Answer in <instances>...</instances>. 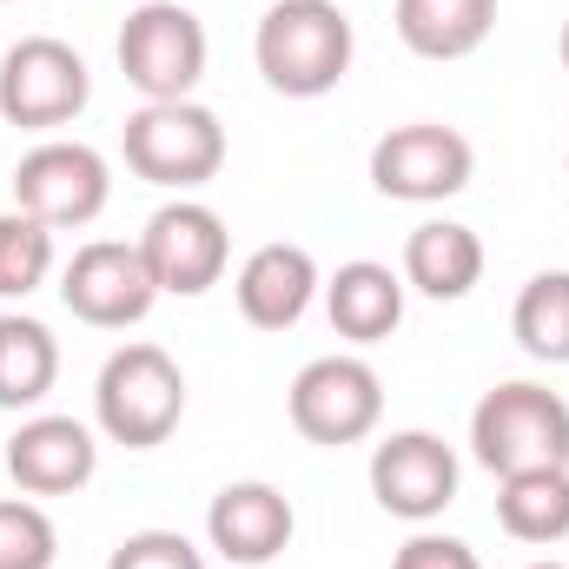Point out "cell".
Segmentation results:
<instances>
[{
  "instance_id": "cell-1",
  "label": "cell",
  "mask_w": 569,
  "mask_h": 569,
  "mask_svg": "<svg viewBox=\"0 0 569 569\" xmlns=\"http://www.w3.org/2000/svg\"><path fill=\"white\" fill-rule=\"evenodd\" d=\"M351 53H358V33L338 0H272L252 33V60L266 73V87L284 100L331 93L351 73Z\"/></svg>"
},
{
  "instance_id": "cell-2",
  "label": "cell",
  "mask_w": 569,
  "mask_h": 569,
  "mask_svg": "<svg viewBox=\"0 0 569 569\" xmlns=\"http://www.w3.org/2000/svg\"><path fill=\"white\" fill-rule=\"evenodd\" d=\"M470 450L490 477L569 470V405L550 385L510 378V385L483 391V405L470 411Z\"/></svg>"
},
{
  "instance_id": "cell-3",
  "label": "cell",
  "mask_w": 569,
  "mask_h": 569,
  "mask_svg": "<svg viewBox=\"0 0 569 569\" xmlns=\"http://www.w3.org/2000/svg\"><path fill=\"white\" fill-rule=\"evenodd\" d=\"M93 418H100V430L113 443H127V450H159L179 430V418H186V371L159 345H120L100 365Z\"/></svg>"
},
{
  "instance_id": "cell-4",
  "label": "cell",
  "mask_w": 569,
  "mask_h": 569,
  "mask_svg": "<svg viewBox=\"0 0 569 569\" xmlns=\"http://www.w3.org/2000/svg\"><path fill=\"white\" fill-rule=\"evenodd\" d=\"M120 146L146 186H166V192H192V186L219 179V166H226V127L199 100H146L127 120Z\"/></svg>"
},
{
  "instance_id": "cell-5",
  "label": "cell",
  "mask_w": 569,
  "mask_h": 569,
  "mask_svg": "<svg viewBox=\"0 0 569 569\" xmlns=\"http://www.w3.org/2000/svg\"><path fill=\"white\" fill-rule=\"evenodd\" d=\"M87 100H93V73L67 40L27 33V40L7 47V60H0V120L7 127L53 133V127L80 120Z\"/></svg>"
},
{
  "instance_id": "cell-6",
  "label": "cell",
  "mask_w": 569,
  "mask_h": 569,
  "mask_svg": "<svg viewBox=\"0 0 569 569\" xmlns=\"http://www.w3.org/2000/svg\"><path fill=\"white\" fill-rule=\"evenodd\" d=\"M284 411H291V430H298L305 443L345 450V443H365V437L378 430V418H385V385H378V371H371L365 358L331 351V358H311V365L291 378Z\"/></svg>"
},
{
  "instance_id": "cell-7",
  "label": "cell",
  "mask_w": 569,
  "mask_h": 569,
  "mask_svg": "<svg viewBox=\"0 0 569 569\" xmlns=\"http://www.w3.org/2000/svg\"><path fill=\"white\" fill-rule=\"evenodd\" d=\"M120 73L146 100H192L206 80V27L179 0H140L120 27Z\"/></svg>"
},
{
  "instance_id": "cell-8",
  "label": "cell",
  "mask_w": 569,
  "mask_h": 569,
  "mask_svg": "<svg viewBox=\"0 0 569 569\" xmlns=\"http://www.w3.org/2000/svg\"><path fill=\"white\" fill-rule=\"evenodd\" d=\"M477 172V152L457 127H437V120H411V127H391L385 140L371 146V186L385 199H405V206H443L470 186Z\"/></svg>"
},
{
  "instance_id": "cell-9",
  "label": "cell",
  "mask_w": 569,
  "mask_h": 569,
  "mask_svg": "<svg viewBox=\"0 0 569 569\" xmlns=\"http://www.w3.org/2000/svg\"><path fill=\"white\" fill-rule=\"evenodd\" d=\"M107 199H113V172H107V159L93 146L80 140H47L13 166V206L33 212L53 232L93 226L107 212Z\"/></svg>"
},
{
  "instance_id": "cell-10",
  "label": "cell",
  "mask_w": 569,
  "mask_h": 569,
  "mask_svg": "<svg viewBox=\"0 0 569 569\" xmlns=\"http://www.w3.org/2000/svg\"><path fill=\"white\" fill-rule=\"evenodd\" d=\"M60 298H67V311H73L80 325L127 331V325H140L146 311L159 305V279H152V266H146L140 239H133V246H127V239H93V246H80V252L67 259Z\"/></svg>"
},
{
  "instance_id": "cell-11",
  "label": "cell",
  "mask_w": 569,
  "mask_h": 569,
  "mask_svg": "<svg viewBox=\"0 0 569 569\" xmlns=\"http://www.w3.org/2000/svg\"><path fill=\"white\" fill-rule=\"evenodd\" d=\"M140 252L152 266L159 291L172 298H199L226 279V259H232V239H226V219L199 199H172L146 219L140 232Z\"/></svg>"
},
{
  "instance_id": "cell-12",
  "label": "cell",
  "mask_w": 569,
  "mask_h": 569,
  "mask_svg": "<svg viewBox=\"0 0 569 569\" xmlns=\"http://www.w3.org/2000/svg\"><path fill=\"white\" fill-rule=\"evenodd\" d=\"M457 450L430 430H398L371 450V497L378 510L405 517V523H430L457 503Z\"/></svg>"
},
{
  "instance_id": "cell-13",
  "label": "cell",
  "mask_w": 569,
  "mask_h": 569,
  "mask_svg": "<svg viewBox=\"0 0 569 569\" xmlns=\"http://www.w3.org/2000/svg\"><path fill=\"white\" fill-rule=\"evenodd\" d=\"M7 470L27 497H73L100 470V443L80 418H27L7 437Z\"/></svg>"
},
{
  "instance_id": "cell-14",
  "label": "cell",
  "mask_w": 569,
  "mask_h": 569,
  "mask_svg": "<svg viewBox=\"0 0 569 569\" xmlns=\"http://www.w3.org/2000/svg\"><path fill=\"white\" fill-rule=\"evenodd\" d=\"M291 530H298V517H291V503H284V490L272 483H226L219 497H212V510H206V537H212V550L226 557V563H272L284 543H291Z\"/></svg>"
},
{
  "instance_id": "cell-15",
  "label": "cell",
  "mask_w": 569,
  "mask_h": 569,
  "mask_svg": "<svg viewBox=\"0 0 569 569\" xmlns=\"http://www.w3.org/2000/svg\"><path fill=\"white\" fill-rule=\"evenodd\" d=\"M318 259L305 252V246H259L246 266H239V279H232V298H239V311H246V325H259V331H291L305 311H311V298H318Z\"/></svg>"
},
{
  "instance_id": "cell-16",
  "label": "cell",
  "mask_w": 569,
  "mask_h": 569,
  "mask_svg": "<svg viewBox=\"0 0 569 569\" xmlns=\"http://www.w3.org/2000/svg\"><path fill=\"white\" fill-rule=\"evenodd\" d=\"M325 318L351 345H378L405 325V279L378 259H351L325 279Z\"/></svg>"
},
{
  "instance_id": "cell-17",
  "label": "cell",
  "mask_w": 569,
  "mask_h": 569,
  "mask_svg": "<svg viewBox=\"0 0 569 569\" xmlns=\"http://www.w3.org/2000/svg\"><path fill=\"white\" fill-rule=\"evenodd\" d=\"M483 279V239L457 219H425L411 239H405V284L425 291L437 305L450 298H470Z\"/></svg>"
},
{
  "instance_id": "cell-18",
  "label": "cell",
  "mask_w": 569,
  "mask_h": 569,
  "mask_svg": "<svg viewBox=\"0 0 569 569\" xmlns=\"http://www.w3.org/2000/svg\"><path fill=\"white\" fill-rule=\"evenodd\" d=\"M497 0H398V40L418 60H463L490 40Z\"/></svg>"
},
{
  "instance_id": "cell-19",
  "label": "cell",
  "mask_w": 569,
  "mask_h": 569,
  "mask_svg": "<svg viewBox=\"0 0 569 569\" xmlns=\"http://www.w3.org/2000/svg\"><path fill=\"white\" fill-rule=\"evenodd\" d=\"M60 378V345L40 318L0 311V411H33Z\"/></svg>"
},
{
  "instance_id": "cell-20",
  "label": "cell",
  "mask_w": 569,
  "mask_h": 569,
  "mask_svg": "<svg viewBox=\"0 0 569 569\" xmlns=\"http://www.w3.org/2000/svg\"><path fill=\"white\" fill-rule=\"evenodd\" d=\"M497 523L517 543H563L569 537V470H517L497 483Z\"/></svg>"
},
{
  "instance_id": "cell-21",
  "label": "cell",
  "mask_w": 569,
  "mask_h": 569,
  "mask_svg": "<svg viewBox=\"0 0 569 569\" xmlns=\"http://www.w3.org/2000/svg\"><path fill=\"white\" fill-rule=\"evenodd\" d=\"M510 331L537 365H569V272H537L523 284Z\"/></svg>"
},
{
  "instance_id": "cell-22",
  "label": "cell",
  "mask_w": 569,
  "mask_h": 569,
  "mask_svg": "<svg viewBox=\"0 0 569 569\" xmlns=\"http://www.w3.org/2000/svg\"><path fill=\"white\" fill-rule=\"evenodd\" d=\"M53 272V226H40L33 212H0V298H27Z\"/></svg>"
},
{
  "instance_id": "cell-23",
  "label": "cell",
  "mask_w": 569,
  "mask_h": 569,
  "mask_svg": "<svg viewBox=\"0 0 569 569\" xmlns=\"http://www.w3.org/2000/svg\"><path fill=\"white\" fill-rule=\"evenodd\" d=\"M60 537L53 517L27 497H0V569H53Z\"/></svg>"
},
{
  "instance_id": "cell-24",
  "label": "cell",
  "mask_w": 569,
  "mask_h": 569,
  "mask_svg": "<svg viewBox=\"0 0 569 569\" xmlns=\"http://www.w3.org/2000/svg\"><path fill=\"white\" fill-rule=\"evenodd\" d=\"M107 569H206V557H199V543L179 537V530H133V537L107 557Z\"/></svg>"
},
{
  "instance_id": "cell-25",
  "label": "cell",
  "mask_w": 569,
  "mask_h": 569,
  "mask_svg": "<svg viewBox=\"0 0 569 569\" xmlns=\"http://www.w3.org/2000/svg\"><path fill=\"white\" fill-rule=\"evenodd\" d=\"M391 569H483L477 563V550L463 543V537H437V530H418L398 557H391Z\"/></svg>"
},
{
  "instance_id": "cell-26",
  "label": "cell",
  "mask_w": 569,
  "mask_h": 569,
  "mask_svg": "<svg viewBox=\"0 0 569 569\" xmlns=\"http://www.w3.org/2000/svg\"><path fill=\"white\" fill-rule=\"evenodd\" d=\"M557 53H563V73H569V20H563V40H557Z\"/></svg>"
},
{
  "instance_id": "cell-27",
  "label": "cell",
  "mask_w": 569,
  "mask_h": 569,
  "mask_svg": "<svg viewBox=\"0 0 569 569\" xmlns=\"http://www.w3.org/2000/svg\"><path fill=\"white\" fill-rule=\"evenodd\" d=\"M530 569H569V563H530Z\"/></svg>"
}]
</instances>
